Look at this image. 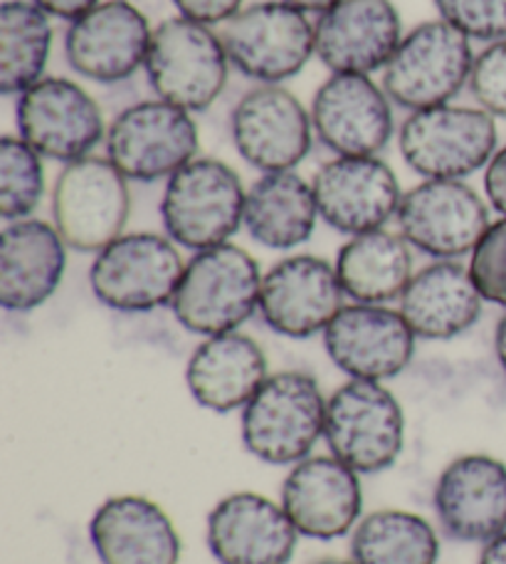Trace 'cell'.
I'll use <instances>...</instances> for the list:
<instances>
[{"instance_id": "cell-1", "label": "cell", "mask_w": 506, "mask_h": 564, "mask_svg": "<svg viewBox=\"0 0 506 564\" xmlns=\"http://www.w3.org/2000/svg\"><path fill=\"white\" fill-rule=\"evenodd\" d=\"M327 401L319 381L307 371L270 375L240 411L242 446L267 466H297L323 438Z\"/></svg>"}, {"instance_id": "cell-2", "label": "cell", "mask_w": 506, "mask_h": 564, "mask_svg": "<svg viewBox=\"0 0 506 564\" xmlns=\"http://www.w3.org/2000/svg\"><path fill=\"white\" fill-rule=\"evenodd\" d=\"M262 275L257 260L240 246L198 250L186 263L170 312L198 337L238 332L260 310Z\"/></svg>"}, {"instance_id": "cell-3", "label": "cell", "mask_w": 506, "mask_h": 564, "mask_svg": "<svg viewBox=\"0 0 506 564\" xmlns=\"http://www.w3.org/2000/svg\"><path fill=\"white\" fill-rule=\"evenodd\" d=\"M248 188L220 159L198 156L166 181L161 224L176 246L198 253L230 243L245 224Z\"/></svg>"}, {"instance_id": "cell-4", "label": "cell", "mask_w": 506, "mask_h": 564, "mask_svg": "<svg viewBox=\"0 0 506 564\" xmlns=\"http://www.w3.org/2000/svg\"><path fill=\"white\" fill-rule=\"evenodd\" d=\"M230 59L216 28L184 15L166 18L154 28L144 73L158 99L206 112L218 102L230 77Z\"/></svg>"}, {"instance_id": "cell-5", "label": "cell", "mask_w": 506, "mask_h": 564, "mask_svg": "<svg viewBox=\"0 0 506 564\" xmlns=\"http://www.w3.org/2000/svg\"><path fill=\"white\" fill-rule=\"evenodd\" d=\"M472 40L435 18L403 35L396 55L383 67L381 87L405 112L452 105L470 85L474 63Z\"/></svg>"}, {"instance_id": "cell-6", "label": "cell", "mask_w": 506, "mask_h": 564, "mask_svg": "<svg viewBox=\"0 0 506 564\" xmlns=\"http://www.w3.org/2000/svg\"><path fill=\"white\" fill-rule=\"evenodd\" d=\"M497 149V119L477 105H442L410 112L398 127L400 156L422 178L464 181L487 169Z\"/></svg>"}, {"instance_id": "cell-7", "label": "cell", "mask_w": 506, "mask_h": 564, "mask_svg": "<svg viewBox=\"0 0 506 564\" xmlns=\"http://www.w3.org/2000/svg\"><path fill=\"white\" fill-rule=\"evenodd\" d=\"M323 441L359 476L396 466L405 448V411L381 381L349 379L327 401Z\"/></svg>"}, {"instance_id": "cell-8", "label": "cell", "mask_w": 506, "mask_h": 564, "mask_svg": "<svg viewBox=\"0 0 506 564\" xmlns=\"http://www.w3.org/2000/svg\"><path fill=\"white\" fill-rule=\"evenodd\" d=\"M188 260L166 234H124L101 248L89 268V288L101 305L141 315L170 307Z\"/></svg>"}, {"instance_id": "cell-9", "label": "cell", "mask_w": 506, "mask_h": 564, "mask_svg": "<svg viewBox=\"0 0 506 564\" xmlns=\"http://www.w3.org/2000/svg\"><path fill=\"white\" fill-rule=\"evenodd\" d=\"M218 33L232 69L257 85L287 83L317 57L311 18L285 0L242 8Z\"/></svg>"}, {"instance_id": "cell-10", "label": "cell", "mask_w": 506, "mask_h": 564, "mask_svg": "<svg viewBox=\"0 0 506 564\" xmlns=\"http://www.w3.org/2000/svg\"><path fill=\"white\" fill-rule=\"evenodd\" d=\"M107 159L136 184L168 181L198 159L196 119L164 99H144L111 119L105 139Z\"/></svg>"}, {"instance_id": "cell-11", "label": "cell", "mask_w": 506, "mask_h": 564, "mask_svg": "<svg viewBox=\"0 0 506 564\" xmlns=\"http://www.w3.org/2000/svg\"><path fill=\"white\" fill-rule=\"evenodd\" d=\"M131 181L107 156L65 164L53 186V224L69 250L97 256L127 234Z\"/></svg>"}, {"instance_id": "cell-12", "label": "cell", "mask_w": 506, "mask_h": 564, "mask_svg": "<svg viewBox=\"0 0 506 564\" xmlns=\"http://www.w3.org/2000/svg\"><path fill=\"white\" fill-rule=\"evenodd\" d=\"M490 208L468 181L422 178L403 194L398 234L432 260H462L492 226Z\"/></svg>"}, {"instance_id": "cell-13", "label": "cell", "mask_w": 506, "mask_h": 564, "mask_svg": "<svg viewBox=\"0 0 506 564\" xmlns=\"http://www.w3.org/2000/svg\"><path fill=\"white\" fill-rule=\"evenodd\" d=\"M18 137L50 161H73L95 154L107 139L105 112L87 89L67 77H43L15 102Z\"/></svg>"}, {"instance_id": "cell-14", "label": "cell", "mask_w": 506, "mask_h": 564, "mask_svg": "<svg viewBox=\"0 0 506 564\" xmlns=\"http://www.w3.org/2000/svg\"><path fill=\"white\" fill-rule=\"evenodd\" d=\"M386 89L369 75H331L311 97L314 139L333 156H381L396 134Z\"/></svg>"}, {"instance_id": "cell-15", "label": "cell", "mask_w": 506, "mask_h": 564, "mask_svg": "<svg viewBox=\"0 0 506 564\" xmlns=\"http://www.w3.org/2000/svg\"><path fill=\"white\" fill-rule=\"evenodd\" d=\"M232 147L260 174L295 171L314 144L311 115L282 85H257L230 115Z\"/></svg>"}, {"instance_id": "cell-16", "label": "cell", "mask_w": 506, "mask_h": 564, "mask_svg": "<svg viewBox=\"0 0 506 564\" xmlns=\"http://www.w3.org/2000/svg\"><path fill=\"white\" fill-rule=\"evenodd\" d=\"M346 305L337 265L327 258L297 253L277 260L262 275V322L287 339H311L323 335L331 319Z\"/></svg>"}, {"instance_id": "cell-17", "label": "cell", "mask_w": 506, "mask_h": 564, "mask_svg": "<svg viewBox=\"0 0 506 564\" xmlns=\"http://www.w3.org/2000/svg\"><path fill=\"white\" fill-rule=\"evenodd\" d=\"M154 28L131 0H101L65 33V59L73 73L97 85H121L146 65Z\"/></svg>"}, {"instance_id": "cell-18", "label": "cell", "mask_w": 506, "mask_h": 564, "mask_svg": "<svg viewBox=\"0 0 506 564\" xmlns=\"http://www.w3.org/2000/svg\"><path fill=\"white\" fill-rule=\"evenodd\" d=\"M319 218L343 236L386 228L405 191L381 156H333L311 178Z\"/></svg>"}, {"instance_id": "cell-19", "label": "cell", "mask_w": 506, "mask_h": 564, "mask_svg": "<svg viewBox=\"0 0 506 564\" xmlns=\"http://www.w3.org/2000/svg\"><path fill=\"white\" fill-rule=\"evenodd\" d=\"M323 349L331 365L349 379L391 381L410 367L415 341L400 310L388 305H343L331 325L323 329Z\"/></svg>"}, {"instance_id": "cell-20", "label": "cell", "mask_w": 506, "mask_h": 564, "mask_svg": "<svg viewBox=\"0 0 506 564\" xmlns=\"http://www.w3.org/2000/svg\"><path fill=\"white\" fill-rule=\"evenodd\" d=\"M432 508L450 540L487 545L506 532V463L490 453L450 460L435 480Z\"/></svg>"}, {"instance_id": "cell-21", "label": "cell", "mask_w": 506, "mask_h": 564, "mask_svg": "<svg viewBox=\"0 0 506 564\" xmlns=\"http://www.w3.org/2000/svg\"><path fill=\"white\" fill-rule=\"evenodd\" d=\"M393 0H341L314 23V50L331 75H376L403 40Z\"/></svg>"}, {"instance_id": "cell-22", "label": "cell", "mask_w": 506, "mask_h": 564, "mask_svg": "<svg viewBox=\"0 0 506 564\" xmlns=\"http://www.w3.org/2000/svg\"><path fill=\"white\" fill-rule=\"evenodd\" d=\"M299 538L282 502L252 490L218 500L206 520V542L218 564H289Z\"/></svg>"}, {"instance_id": "cell-23", "label": "cell", "mask_w": 506, "mask_h": 564, "mask_svg": "<svg viewBox=\"0 0 506 564\" xmlns=\"http://www.w3.org/2000/svg\"><path fill=\"white\" fill-rule=\"evenodd\" d=\"M282 508L301 538L331 542L351 535L363 518L361 476L337 456H309L282 480Z\"/></svg>"}, {"instance_id": "cell-24", "label": "cell", "mask_w": 506, "mask_h": 564, "mask_svg": "<svg viewBox=\"0 0 506 564\" xmlns=\"http://www.w3.org/2000/svg\"><path fill=\"white\" fill-rule=\"evenodd\" d=\"M101 564H180L184 542L168 512L146 496H111L89 520Z\"/></svg>"}, {"instance_id": "cell-25", "label": "cell", "mask_w": 506, "mask_h": 564, "mask_svg": "<svg viewBox=\"0 0 506 564\" xmlns=\"http://www.w3.org/2000/svg\"><path fill=\"white\" fill-rule=\"evenodd\" d=\"M67 243L55 224L23 218L0 234V305L6 312H33L55 295L65 280Z\"/></svg>"}, {"instance_id": "cell-26", "label": "cell", "mask_w": 506, "mask_h": 564, "mask_svg": "<svg viewBox=\"0 0 506 564\" xmlns=\"http://www.w3.org/2000/svg\"><path fill=\"white\" fill-rule=\"evenodd\" d=\"M270 377L265 349L245 332L202 337L186 365V387L212 414L242 411Z\"/></svg>"}, {"instance_id": "cell-27", "label": "cell", "mask_w": 506, "mask_h": 564, "mask_svg": "<svg viewBox=\"0 0 506 564\" xmlns=\"http://www.w3.org/2000/svg\"><path fill=\"white\" fill-rule=\"evenodd\" d=\"M398 310L418 339L450 341L477 325L484 297L468 265L460 260H432L415 270Z\"/></svg>"}, {"instance_id": "cell-28", "label": "cell", "mask_w": 506, "mask_h": 564, "mask_svg": "<svg viewBox=\"0 0 506 564\" xmlns=\"http://www.w3.org/2000/svg\"><path fill=\"white\" fill-rule=\"evenodd\" d=\"M319 220L311 181L297 171L262 174L248 188L245 224L250 238L267 250H295L314 236Z\"/></svg>"}, {"instance_id": "cell-29", "label": "cell", "mask_w": 506, "mask_h": 564, "mask_svg": "<svg viewBox=\"0 0 506 564\" xmlns=\"http://www.w3.org/2000/svg\"><path fill=\"white\" fill-rule=\"evenodd\" d=\"M413 250L400 234L386 228L351 236L333 263L346 297L363 305H391L400 300L415 275Z\"/></svg>"}, {"instance_id": "cell-30", "label": "cell", "mask_w": 506, "mask_h": 564, "mask_svg": "<svg viewBox=\"0 0 506 564\" xmlns=\"http://www.w3.org/2000/svg\"><path fill=\"white\" fill-rule=\"evenodd\" d=\"M53 53V23L33 0H6L0 6V95L20 97L47 77Z\"/></svg>"}, {"instance_id": "cell-31", "label": "cell", "mask_w": 506, "mask_h": 564, "mask_svg": "<svg viewBox=\"0 0 506 564\" xmlns=\"http://www.w3.org/2000/svg\"><path fill=\"white\" fill-rule=\"evenodd\" d=\"M356 564H438L440 538L418 512L383 508L363 516L351 532Z\"/></svg>"}, {"instance_id": "cell-32", "label": "cell", "mask_w": 506, "mask_h": 564, "mask_svg": "<svg viewBox=\"0 0 506 564\" xmlns=\"http://www.w3.org/2000/svg\"><path fill=\"white\" fill-rule=\"evenodd\" d=\"M45 198L43 156L20 137L0 139V218L6 224L33 218Z\"/></svg>"}, {"instance_id": "cell-33", "label": "cell", "mask_w": 506, "mask_h": 564, "mask_svg": "<svg viewBox=\"0 0 506 564\" xmlns=\"http://www.w3.org/2000/svg\"><path fill=\"white\" fill-rule=\"evenodd\" d=\"M440 20L460 30L472 43L506 40V0H432Z\"/></svg>"}, {"instance_id": "cell-34", "label": "cell", "mask_w": 506, "mask_h": 564, "mask_svg": "<svg viewBox=\"0 0 506 564\" xmlns=\"http://www.w3.org/2000/svg\"><path fill=\"white\" fill-rule=\"evenodd\" d=\"M470 275L484 302L506 310V218L492 220L470 256Z\"/></svg>"}, {"instance_id": "cell-35", "label": "cell", "mask_w": 506, "mask_h": 564, "mask_svg": "<svg viewBox=\"0 0 506 564\" xmlns=\"http://www.w3.org/2000/svg\"><path fill=\"white\" fill-rule=\"evenodd\" d=\"M468 89L480 109L506 119V40L484 45L474 55Z\"/></svg>"}, {"instance_id": "cell-36", "label": "cell", "mask_w": 506, "mask_h": 564, "mask_svg": "<svg viewBox=\"0 0 506 564\" xmlns=\"http://www.w3.org/2000/svg\"><path fill=\"white\" fill-rule=\"evenodd\" d=\"M176 6L178 15L188 20H196V23L220 28L226 25L230 18H235L245 0H170Z\"/></svg>"}, {"instance_id": "cell-37", "label": "cell", "mask_w": 506, "mask_h": 564, "mask_svg": "<svg viewBox=\"0 0 506 564\" xmlns=\"http://www.w3.org/2000/svg\"><path fill=\"white\" fill-rule=\"evenodd\" d=\"M484 196H487V204L506 218V144L497 149V154L484 169Z\"/></svg>"}, {"instance_id": "cell-38", "label": "cell", "mask_w": 506, "mask_h": 564, "mask_svg": "<svg viewBox=\"0 0 506 564\" xmlns=\"http://www.w3.org/2000/svg\"><path fill=\"white\" fill-rule=\"evenodd\" d=\"M35 6L45 10L50 18H59L65 23H75L82 15H87L89 10H95L101 0H33Z\"/></svg>"}, {"instance_id": "cell-39", "label": "cell", "mask_w": 506, "mask_h": 564, "mask_svg": "<svg viewBox=\"0 0 506 564\" xmlns=\"http://www.w3.org/2000/svg\"><path fill=\"white\" fill-rule=\"evenodd\" d=\"M477 564H506V532L482 545Z\"/></svg>"}, {"instance_id": "cell-40", "label": "cell", "mask_w": 506, "mask_h": 564, "mask_svg": "<svg viewBox=\"0 0 506 564\" xmlns=\"http://www.w3.org/2000/svg\"><path fill=\"white\" fill-rule=\"evenodd\" d=\"M285 3L295 6L297 10H301V13H307V15H321L337 3H341V0H285Z\"/></svg>"}, {"instance_id": "cell-41", "label": "cell", "mask_w": 506, "mask_h": 564, "mask_svg": "<svg viewBox=\"0 0 506 564\" xmlns=\"http://www.w3.org/2000/svg\"><path fill=\"white\" fill-rule=\"evenodd\" d=\"M494 355H497L499 367L506 375V310H504V315L499 317L497 327H494Z\"/></svg>"}, {"instance_id": "cell-42", "label": "cell", "mask_w": 506, "mask_h": 564, "mask_svg": "<svg viewBox=\"0 0 506 564\" xmlns=\"http://www.w3.org/2000/svg\"><path fill=\"white\" fill-rule=\"evenodd\" d=\"M311 564H356L353 560H337V557H323V560H317Z\"/></svg>"}]
</instances>
